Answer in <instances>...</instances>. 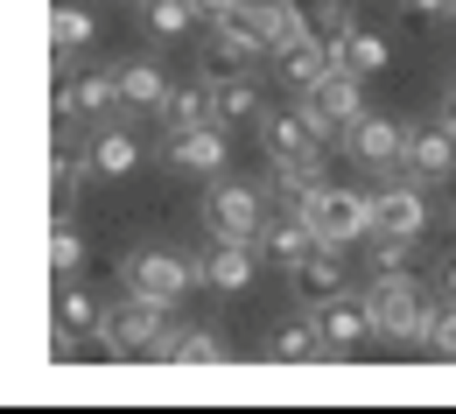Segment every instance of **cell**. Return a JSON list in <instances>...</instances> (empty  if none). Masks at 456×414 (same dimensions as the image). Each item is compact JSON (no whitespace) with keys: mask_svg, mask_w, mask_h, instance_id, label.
Instances as JSON below:
<instances>
[{"mask_svg":"<svg viewBox=\"0 0 456 414\" xmlns=\"http://www.w3.org/2000/svg\"><path fill=\"white\" fill-rule=\"evenodd\" d=\"M309 225H316V239H330V246H358V239L379 232L372 197H365V190H344V183H323V190L309 197Z\"/></svg>","mask_w":456,"mask_h":414,"instance_id":"cell-4","label":"cell"},{"mask_svg":"<svg viewBox=\"0 0 456 414\" xmlns=\"http://www.w3.org/2000/svg\"><path fill=\"white\" fill-rule=\"evenodd\" d=\"M197 7H204V21H218V14H232L239 0H197Z\"/></svg>","mask_w":456,"mask_h":414,"instance_id":"cell-38","label":"cell"},{"mask_svg":"<svg viewBox=\"0 0 456 414\" xmlns=\"http://www.w3.org/2000/svg\"><path fill=\"white\" fill-rule=\"evenodd\" d=\"M50 267H57V281L85 267V232L70 225V211H57V225H50Z\"/></svg>","mask_w":456,"mask_h":414,"instance_id":"cell-32","label":"cell"},{"mask_svg":"<svg viewBox=\"0 0 456 414\" xmlns=\"http://www.w3.org/2000/svg\"><path fill=\"white\" fill-rule=\"evenodd\" d=\"M126 99H119V70H77L70 85V113L77 119H113Z\"/></svg>","mask_w":456,"mask_h":414,"instance_id":"cell-20","label":"cell"},{"mask_svg":"<svg viewBox=\"0 0 456 414\" xmlns=\"http://www.w3.org/2000/svg\"><path fill=\"white\" fill-rule=\"evenodd\" d=\"M358 113H365V77H358L351 63H338L316 92H302V119L323 134V148H330V141H344V126H351Z\"/></svg>","mask_w":456,"mask_h":414,"instance_id":"cell-5","label":"cell"},{"mask_svg":"<svg viewBox=\"0 0 456 414\" xmlns=\"http://www.w3.org/2000/svg\"><path fill=\"white\" fill-rule=\"evenodd\" d=\"M436 296H443V302H456V253L443 260V267H436Z\"/></svg>","mask_w":456,"mask_h":414,"instance_id":"cell-36","label":"cell"},{"mask_svg":"<svg viewBox=\"0 0 456 414\" xmlns=\"http://www.w3.org/2000/svg\"><path fill=\"white\" fill-rule=\"evenodd\" d=\"M169 92H175V85L162 77V63H155V57H126V63H119V99H126V113L162 119Z\"/></svg>","mask_w":456,"mask_h":414,"instance_id":"cell-16","label":"cell"},{"mask_svg":"<svg viewBox=\"0 0 456 414\" xmlns=\"http://www.w3.org/2000/svg\"><path fill=\"white\" fill-rule=\"evenodd\" d=\"M92 36H99L92 7H77V0H57V7H50V43H57L63 57H70V50H85Z\"/></svg>","mask_w":456,"mask_h":414,"instance_id":"cell-28","label":"cell"},{"mask_svg":"<svg viewBox=\"0 0 456 414\" xmlns=\"http://www.w3.org/2000/svg\"><path fill=\"white\" fill-rule=\"evenodd\" d=\"M323 183L309 176V169H274V183H267V204L281 211V218H309V197H316Z\"/></svg>","mask_w":456,"mask_h":414,"instance_id":"cell-25","label":"cell"},{"mask_svg":"<svg viewBox=\"0 0 456 414\" xmlns=\"http://www.w3.org/2000/svg\"><path fill=\"white\" fill-rule=\"evenodd\" d=\"M436 119H443V126H450V134H456V77H450V85H443V106H436Z\"/></svg>","mask_w":456,"mask_h":414,"instance_id":"cell-37","label":"cell"},{"mask_svg":"<svg viewBox=\"0 0 456 414\" xmlns=\"http://www.w3.org/2000/svg\"><path fill=\"white\" fill-rule=\"evenodd\" d=\"M141 14H148V36H155V43H175V36H190V28L204 21L197 0H148Z\"/></svg>","mask_w":456,"mask_h":414,"instance_id":"cell-27","label":"cell"},{"mask_svg":"<svg viewBox=\"0 0 456 414\" xmlns=\"http://www.w3.org/2000/svg\"><path fill=\"white\" fill-rule=\"evenodd\" d=\"M211 119V77H197V85H175L169 106H162V134H175V126H204Z\"/></svg>","mask_w":456,"mask_h":414,"instance_id":"cell-24","label":"cell"},{"mask_svg":"<svg viewBox=\"0 0 456 414\" xmlns=\"http://www.w3.org/2000/svg\"><path fill=\"white\" fill-rule=\"evenodd\" d=\"M211 119L218 126H239V119H267V99L253 85V70H232V77H211Z\"/></svg>","mask_w":456,"mask_h":414,"instance_id":"cell-17","label":"cell"},{"mask_svg":"<svg viewBox=\"0 0 456 414\" xmlns=\"http://www.w3.org/2000/svg\"><path fill=\"white\" fill-rule=\"evenodd\" d=\"M169 330V302L141 296V288H126V296L106 309V323H99V337H106V358H148V345Z\"/></svg>","mask_w":456,"mask_h":414,"instance_id":"cell-2","label":"cell"},{"mask_svg":"<svg viewBox=\"0 0 456 414\" xmlns=\"http://www.w3.org/2000/svg\"><path fill=\"white\" fill-rule=\"evenodd\" d=\"M414 253H421V239H414V232H372V239H365V267H372V274L414 267Z\"/></svg>","mask_w":456,"mask_h":414,"instance_id":"cell-30","label":"cell"},{"mask_svg":"<svg viewBox=\"0 0 456 414\" xmlns=\"http://www.w3.org/2000/svg\"><path fill=\"white\" fill-rule=\"evenodd\" d=\"M330 70H338V43H323V36H302V43L274 50V77L288 92H316Z\"/></svg>","mask_w":456,"mask_h":414,"instance_id":"cell-13","label":"cell"},{"mask_svg":"<svg viewBox=\"0 0 456 414\" xmlns=\"http://www.w3.org/2000/svg\"><path fill=\"white\" fill-rule=\"evenodd\" d=\"M204 225H211V239H253L260 246V232H267V197L253 183L211 176V190H204Z\"/></svg>","mask_w":456,"mask_h":414,"instance_id":"cell-3","label":"cell"},{"mask_svg":"<svg viewBox=\"0 0 456 414\" xmlns=\"http://www.w3.org/2000/svg\"><path fill=\"white\" fill-rule=\"evenodd\" d=\"M372 316H379V337H394V345H428V330H436V302L428 288L414 281V267H400V274H372Z\"/></svg>","mask_w":456,"mask_h":414,"instance_id":"cell-1","label":"cell"},{"mask_svg":"<svg viewBox=\"0 0 456 414\" xmlns=\"http://www.w3.org/2000/svg\"><path fill=\"white\" fill-rule=\"evenodd\" d=\"M344 253H351V246H330V239H323V246H316V253L295 267V288H302L309 302L344 296V281H351V260H344Z\"/></svg>","mask_w":456,"mask_h":414,"instance_id":"cell-18","label":"cell"},{"mask_svg":"<svg viewBox=\"0 0 456 414\" xmlns=\"http://www.w3.org/2000/svg\"><path fill=\"white\" fill-rule=\"evenodd\" d=\"M407 176H421V183L456 176V134L443 126V119H421V126H407Z\"/></svg>","mask_w":456,"mask_h":414,"instance_id":"cell-14","label":"cell"},{"mask_svg":"<svg viewBox=\"0 0 456 414\" xmlns=\"http://www.w3.org/2000/svg\"><path fill=\"white\" fill-rule=\"evenodd\" d=\"M295 7L309 14V28H316L323 43H344V36H351V7H344V0H295Z\"/></svg>","mask_w":456,"mask_h":414,"instance_id":"cell-33","label":"cell"},{"mask_svg":"<svg viewBox=\"0 0 456 414\" xmlns=\"http://www.w3.org/2000/svg\"><path fill=\"white\" fill-rule=\"evenodd\" d=\"M267 253L253 246V239H211L204 246V288H218V296H239V288H253V267H260Z\"/></svg>","mask_w":456,"mask_h":414,"instance_id":"cell-12","label":"cell"},{"mask_svg":"<svg viewBox=\"0 0 456 414\" xmlns=\"http://www.w3.org/2000/svg\"><path fill=\"white\" fill-rule=\"evenodd\" d=\"M197 281H204V267H197L190 253H175V246L126 253V288H141V296H155V302H183Z\"/></svg>","mask_w":456,"mask_h":414,"instance_id":"cell-6","label":"cell"},{"mask_svg":"<svg viewBox=\"0 0 456 414\" xmlns=\"http://www.w3.org/2000/svg\"><path fill=\"white\" fill-rule=\"evenodd\" d=\"M338 63H351L358 77H379V70H387V36H379V28H358V21H351V36L338 43Z\"/></svg>","mask_w":456,"mask_h":414,"instance_id":"cell-29","label":"cell"},{"mask_svg":"<svg viewBox=\"0 0 456 414\" xmlns=\"http://www.w3.org/2000/svg\"><path fill=\"white\" fill-rule=\"evenodd\" d=\"M211 43L239 50L246 63L274 57V50H281V28H274V0H239L232 14H218V21H211Z\"/></svg>","mask_w":456,"mask_h":414,"instance_id":"cell-9","label":"cell"},{"mask_svg":"<svg viewBox=\"0 0 456 414\" xmlns=\"http://www.w3.org/2000/svg\"><path fill=\"white\" fill-rule=\"evenodd\" d=\"M267 358H330V345H323L316 323H281V330L267 337Z\"/></svg>","mask_w":456,"mask_h":414,"instance_id":"cell-31","label":"cell"},{"mask_svg":"<svg viewBox=\"0 0 456 414\" xmlns=\"http://www.w3.org/2000/svg\"><path fill=\"white\" fill-rule=\"evenodd\" d=\"M428 352L436 358H456V302L436 309V330H428Z\"/></svg>","mask_w":456,"mask_h":414,"instance_id":"cell-34","label":"cell"},{"mask_svg":"<svg viewBox=\"0 0 456 414\" xmlns=\"http://www.w3.org/2000/svg\"><path fill=\"white\" fill-rule=\"evenodd\" d=\"M316 246H323V239H316V225H309V218H281V211H274V218H267V232H260V253H267L274 267H288V274H295Z\"/></svg>","mask_w":456,"mask_h":414,"instance_id":"cell-19","label":"cell"},{"mask_svg":"<svg viewBox=\"0 0 456 414\" xmlns=\"http://www.w3.org/2000/svg\"><path fill=\"white\" fill-rule=\"evenodd\" d=\"M316 330H323L330 352H358V345H372V337H379L372 296H330V302H316Z\"/></svg>","mask_w":456,"mask_h":414,"instance_id":"cell-11","label":"cell"},{"mask_svg":"<svg viewBox=\"0 0 456 414\" xmlns=\"http://www.w3.org/2000/svg\"><path fill=\"white\" fill-rule=\"evenodd\" d=\"M372 218H379V232H428V197H421V183H400L387 176L372 190Z\"/></svg>","mask_w":456,"mask_h":414,"instance_id":"cell-15","label":"cell"},{"mask_svg":"<svg viewBox=\"0 0 456 414\" xmlns=\"http://www.w3.org/2000/svg\"><path fill=\"white\" fill-rule=\"evenodd\" d=\"M338 148L351 155V162H365L372 176H400V169H407V126H400V119H387V113H372V106L344 126Z\"/></svg>","mask_w":456,"mask_h":414,"instance_id":"cell-7","label":"cell"},{"mask_svg":"<svg viewBox=\"0 0 456 414\" xmlns=\"http://www.w3.org/2000/svg\"><path fill=\"white\" fill-rule=\"evenodd\" d=\"M92 169H99V176H134V169H141V141H134L126 126H113V119H99V141H92Z\"/></svg>","mask_w":456,"mask_h":414,"instance_id":"cell-22","label":"cell"},{"mask_svg":"<svg viewBox=\"0 0 456 414\" xmlns=\"http://www.w3.org/2000/svg\"><path fill=\"white\" fill-rule=\"evenodd\" d=\"M162 148H169V162L183 169V176H225V169H232V141H225L218 119H204V126H175Z\"/></svg>","mask_w":456,"mask_h":414,"instance_id":"cell-10","label":"cell"},{"mask_svg":"<svg viewBox=\"0 0 456 414\" xmlns=\"http://www.w3.org/2000/svg\"><path fill=\"white\" fill-rule=\"evenodd\" d=\"M50 323L57 330H70V337H92L99 323H106V309L92 302V288H77L70 274H63V288H57V302H50Z\"/></svg>","mask_w":456,"mask_h":414,"instance_id":"cell-21","label":"cell"},{"mask_svg":"<svg viewBox=\"0 0 456 414\" xmlns=\"http://www.w3.org/2000/svg\"><path fill=\"white\" fill-rule=\"evenodd\" d=\"M85 176H99V169H92V155L57 148V155H50V204H57V211H70V204H77V190H85Z\"/></svg>","mask_w":456,"mask_h":414,"instance_id":"cell-26","label":"cell"},{"mask_svg":"<svg viewBox=\"0 0 456 414\" xmlns=\"http://www.w3.org/2000/svg\"><path fill=\"white\" fill-rule=\"evenodd\" d=\"M450 7H456V0H400L407 21H450Z\"/></svg>","mask_w":456,"mask_h":414,"instance_id":"cell-35","label":"cell"},{"mask_svg":"<svg viewBox=\"0 0 456 414\" xmlns=\"http://www.w3.org/2000/svg\"><path fill=\"white\" fill-rule=\"evenodd\" d=\"M148 358H183V365H218V358H225V345H218V330H162V337L148 345Z\"/></svg>","mask_w":456,"mask_h":414,"instance_id":"cell-23","label":"cell"},{"mask_svg":"<svg viewBox=\"0 0 456 414\" xmlns=\"http://www.w3.org/2000/svg\"><path fill=\"white\" fill-rule=\"evenodd\" d=\"M260 148H267L274 169H309V176H323V134L302 119V106L260 119Z\"/></svg>","mask_w":456,"mask_h":414,"instance_id":"cell-8","label":"cell"}]
</instances>
